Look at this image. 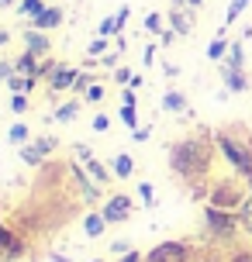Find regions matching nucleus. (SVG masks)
<instances>
[{
	"instance_id": "6ab92c4d",
	"label": "nucleus",
	"mask_w": 252,
	"mask_h": 262,
	"mask_svg": "<svg viewBox=\"0 0 252 262\" xmlns=\"http://www.w3.org/2000/svg\"><path fill=\"white\" fill-rule=\"evenodd\" d=\"M162 107L166 111H186V97L180 90H170V93H162Z\"/></svg>"
},
{
	"instance_id": "b1692460",
	"label": "nucleus",
	"mask_w": 252,
	"mask_h": 262,
	"mask_svg": "<svg viewBox=\"0 0 252 262\" xmlns=\"http://www.w3.org/2000/svg\"><path fill=\"white\" fill-rule=\"evenodd\" d=\"M21 159H25L28 166H38V162H41L45 156H41V148H38V145H21Z\"/></svg>"
},
{
	"instance_id": "aec40b11",
	"label": "nucleus",
	"mask_w": 252,
	"mask_h": 262,
	"mask_svg": "<svg viewBox=\"0 0 252 262\" xmlns=\"http://www.w3.org/2000/svg\"><path fill=\"white\" fill-rule=\"evenodd\" d=\"M107 49H111V41H107L104 35H97V38L90 41V49H87V62H93V59H100V55H107Z\"/></svg>"
},
{
	"instance_id": "a211bd4d",
	"label": "nucleus",
	"mask_w": 252,
	"mask_h": 262,
	"mask_svg": "<svg viewBox=\"0 0 252 262\" xmlns=\"http://www.w3.org/2000/svg\"><path fill=\"white\" fill-rule=\"evenodd\" d=\"M83 166H87V172H90V176H93V180H97L100 186H104V183H111V172L104 169V162H97V159H87Z\"/></svg>"
},
{
	"instance_id": "c9c22d12",
	"label": "nucleus",
	"mask_w": 252,
	"mask_h": 262,
	"mask_svg": "<svg viewBox=\"0 0 252 262\" xmlns=\"http://www.w3.org/2000/svg\"><path fill=\"white\" fill-rule=\"evenodd\" d=\"M121 104H124V107H138V97H135L132 86H128V90H121Z\"/></svg>"
},
{
	"instance_id": "1a4fd4ad",
	"label": "nucleus",
	"mask_w": 252,
	"mask_h": 262,
	"mask_svg": "<svg viewBox=\"0 0 252 262\" xmlns=\"http://www.w3.org/2000/svg\"><path fill=\"white\" fill-rule=\"evenodd\" d=\"M73 183L80 186V193H83V200H87V204H97V196H100V190H97V186H100V183H97V180H90L80 166H73Z\"/></svg>"
},
{
	"instance_id": "4c0bfd02",
	"label": "nucleus",
	"mask_w": 252,
	"mask_h": 262,
	"mask_svg": "<svg viewBox=\"0 0 252 262\" xmlns=\"http://www.w3.org/2000/svg\"><path fill=\"white\" fill-rule=\"evenodd\" d=\"M228 262H252V249H239V252H232V259Z\"/></svg>"
},
{
	"instance_id": "473e14b6",
	"label": "nucleus",
	"mask_w": 252,
	"mask_h": 262,
	"mask_svg": "<svg viewBox=\"0 0 252 262\" xmlns=\"http://www.w3.org/2000/svg\"><path fill=\"white\" fill-rule=\"evenodd\" d=\"M138 196H142V200H145L149 207H152V204H156V193H152V183H138Z\"/></svg>"
},
{
	"instance_id": "2eb2a0df",
	"label": "nucleus",
	"mask_w": 252,
	"mask_h": 262,
	"mask_svg": "<svg viewBox=\"0 0 252 262\" xmlns=\"http://www.w3.org/2000/svg\"><path fill=\"white\" fill-rule=\"evenodd\" d=\"M228 49H232V41L225 38V31H218L211 38V45H207V59L211 62H221V59H228Z\"/></svg>"
},
{
	"instance_id": "79ce46f5",
	"label": "nucleus",
	"mask_w": 252,
	"mask_h": 262,
	"mask_svg": "<svg viewBox=\"0 0 252 262\" xmlns=\"http://www.w3.org/2000/svg\"><path fill=\"white\" fill-rule=\"evenodd\" d=\"M156 49H159V41H149V45H145V55H142V62H152V59H156Z\"/></svg>"
},
{
	"instance_id": "c756f323",
	"label": "nucleus",
	"mask_w": 252,
	"mask_h": 262,
	"mask_svg": "<svg viewBox=\"0 0 252 262\" xmlns=\"http://www.w3.org/2000/svg\"><path fill=\"white\" fill-rule=\"evenodd\" d=\"M11 111L14 114H25L28 111V93H14L11 97Z\"/></svg>"
},
{
	"instance_id": "a18cd8bd",
	"label": "nucleus",
	"mask_w": 252,
	"mask_h": 262,
	"mask_svg": "<svg viewBox=\"0 0 252 262\" xmlns=\"http://www.w3.org/2000/svg\"><path fill=\"white\" fill-rule=\"evenodd\" d=\"M132 135H135V142H145L149 135H152V128H135V131H132Z\"/></svg>"
},
{
	"instance_id": "bb28decb",
	"label": "nucleus",
	"mask_w": 252,
	"mask_h": 262,
	"mask_svg": "<svg viewBox=\"0 0 252 262\" xmlns=\"http://www.w3.org/2000/svg\"><path fill=\"white\" fill-rule=\"evenodd\" d=\"M145 31H152V35H162V31H166V28H162V14L159 11H152L145 17Z\"/></svg>"
},
{
	"instance_id": "cd10ccee",
	"label": "nucleus",
	"mask_w": 252,
	"mask_h": 262,
	"mask_svg": "<svg viewBox=\"0 0 252 262\" xmlns=\"http://www.w3.org/2000/svg\"><path fill=\"white\" fill-rule=\"evenodd\" d=\"M90 86H93V76H90V73H80V76H76V83H73V93H76V97H83Z\"/></svg>"
},
{
	"instance_id": "ea45409f",
	"label": "nucleus",
	"mask_w": 252,
	"mask_h": 262,
	"mask_svg": "<svg viewBox=\"0 0 252 262\" xmlns=\"http://www.w3.org/2000/svg\"><path fill=\"white\" fill-rule=\"evenodd\" d=\"M176 38H180V35H176L173 28H166V31H162V35H159V45H162V49H166V45H173V41H176Z\"/></svg>"
},
{
	"instance_id": "a19ab883",
	"label": "nucleus",
	"mask_w": 252,
	"mask_h": 262,
	"mask_svg": "<svg viewBox=\"0 0 252 262\" xmlns=\"http://www.w3.org/2000/svg\"><path fill=\"white\" fill-rule=\"evenodd\" d=\"M73 152H76V159H80V162H87V159H93V148H90V145H76Z\"/></svg>"
},
{
	"instance_id": "2f4dec72",
	"label": "nucleus",
	"mask_w": 252,
	"mask_h": 262,
	"mask_svg": "<svg viewBox=\"0 0 252 262\" xmlns=\"http://www.w3.org/2000/svg\"><path fill=\"white\" fill-rule=\"evenodd\" d=\"M93 131H100V135H104L107 128H111V114H97V118H93V124H90Z\"/></svg>"
},
{
	"instance_id": "7ed1b4c3",
	"label": "nucleus",
	"mask_w": 252,
	"mask_h": 262,
	"mask_svg": "<svg viewBox=\"0 0 252 262\" xmlns=\"http://www.w3.org/2000/svg\"><path fill=\"white\" fill-rule=\"evenodd\" d=\"M204 224H207V235L218 242H232L239 235V210H221V207H204Z\"/></svg>"
},
{
	"instance_id": "de8ad7c7",
	"label": "nucleus",
	"mask_w": 252,
	"mask_h": 262,
	"mask_svg": "<svg viewBox=\"0 0 252 262\" xmlns=\"http://www.w3.org/2000/svg\"><path fill=\"white\" fill-rule=\"evenodd\" d=\"M111 252H132V245H128V242H114V245H111Z\"/></svg>"
},
{
	"instance_id": "6e6552de",
	"label": "nucleus",
	"mask_w": 252,
	"mask_h": 262,
	"mask_svg": "<svg viewBox=\"0 0 252 262\" xmlns=\"http://www.w3.org/2000/svg\"><path fill=\"white\" fill-rule=\"evenodd\" d=\"M76 76H80V69H76V66H62V62H59V69H55L52 76H49V93H62V90H69V86L76 83Z\"/></svg>"
},
{
	"instance_id": "8fccbe9b",
	"label": "nucleus",
	"mask_w": 252,
	"mask_h": 262,
	"mask_svg": "<svg viewBox=\"0 0 252 262\" xmlns=\"http://www.w3.org/2000/svg\"><path fill=\"white\" fill-rule=\"evenodd\" d=\"M11 4H17V0H0V7H11Z\"/></svg>"
},
{
	"instance_id": "f8f14e48",
	"label": "nucleus",
	"mask_w": 252,
	"mask_h": 262,
	"mask_svg": "<svg viewBox=\"0 0 252 262\" xmlns=\"http://www.w3.org/2000/svg\"><path fill=\"white\" fill-rule=\"evenodd\" d=\"M218 69H221V79H225V90L228 93H242L245 86H249V79H245L242 69H228V66H221V62H218Z\"/></svg>"
},
{
	"instance_id": "5701e85b",
	"label": "nucleus",
	"mask_w": 252,
	"mask_h": 262,
	"mask_svg": "<svg viewBox=\"0 0 252 262\" xmlns=\"http://www.w3.org/2000/svg\"><path fill=\"white\" fill-rule=\"evenodd\" d=\"M249 4H252V0H232V4H228V14H225V28H228V25H235Z\"/></svg>"
},
{
	"instance_id": "ddd939ff",
	"label": "nucleus",
	"mask_w": 252,
	"mask_h": 262,
	"mask_svg": "<svg viewBox=\"0 0 252 262\" xmlns=\"http://www.w3.org/2000/svg\"><path fill=\"white\" fill-rule=\"evenodd\" d=\"M107 231V217L100 214V210H90L87 217H83V235L87 238H100Z\"/></svg>"
},
{
	"instance_id": "412c9836",
	"label": "nucleus",
	"mask_w": 252,
	"mask_h": 262,
	"mask_svg": "<svg viewBox=\"0 0 252 262\" xmlns=\"http://www.w3.org/2000/svg\"><path fill=\"white\" fill-rule=\"evenodd\" d=\"M7 138H11L14 145H28V138H31V131H28L25 121H17V124H11V131H7Z\"/></svg>"
},
{
	"instance_id": "49530a36",
	"label": "nucleus",
	"mask_w": 252,
	"mask_h": 262,
	"mask_svg": "<svg viewBox=\"0 0 252 262\" xmlns=\"http://www.w3.org/2000/svg\"><path fill=\"white\" fill-rule=\"evenodd\" d=\"M162 73H166V76H180V66H173V62H166V66H162Z\"/></svg>"
},
{
	"instance_id": "09e8293b",
	"label": "nucleus",
	"mask_w": 252,
	"mask_h": 262,
	"mask_svg": "<svg viewBox=\"0 0 252 262\" xmlns=\"http://www.w3.org/2000/svg\"><path fill=\"white\" fill-rule=\"evenodd\" d=\"M7 41H11V31H7V28H0V49H4Z\"/></svg>"
},
{
	"instance_id": "a878e982",
	"label": "nucleus",
	"mask_w": 252,
	"mask_h": 262,
	"mask_svg": "<svg viewBox=\"0 0 252 262\" xmlns=\"http://www.w3.org/2000/svg\"><path fill=\"white\" fill-rule=\"evenodd\" d=\"M225 66H228V69H242V41H232V49H228Z\"/></svg>"
},
{
	"instance_id": "393cba45",
	"label": "nucleus",
	"mask_w": 252,
	"mask_h": 262,
	"mask_svg": "<svg viewBox=\"0 0 252 262\" xmlns=\"http://www.w3.org/2000/svg\"><path fill=\"white\" fill-rule=\"evenodd\" d=\"M239 221H242V228H245V231L252 235V193L245 196V204L239 207Z\"/></svg>"
},
{
	"instance_id": "20e7f679",
	"label": "nucleus",
	"mask_w": 252,
	"mask_h": 262,
	"mask_svg": "<svg viewBox=\"0 0 252 262\" xmlns=\"http://www.w3.org/2000/svg\"><path fill=\"white\" fill-rule=\"evenodd\" d=\"M245 204V180L235 176V180H218L211 186V207L221 210H239Z\"/></svg>"
},
{
	"instance_id": "c85d7f7f",
	"label": "nucleus",
	"mask_w": 252,
	"mask_h": 262,
	"mask_svg": "<svg viewBox=\"0 0 252 262\" xmlns=\"http://www.w3.org/2000/svg\"><path fill=\"white\" fill-rule=\"evenodd\" d=\"M83 100H87V104H100V100H104V86H100V83H93L90 90L83 93Z\"/></svg>"
},
{
	"instance_id": "423d86ee",
	"label": "nucleus",
	"mask_w": 252,
	"mask_h": 262,
	"mask_svg": "<svg viewBox=\"0 0 252 262\" xmlns=\"http://www.w3.org/2000/svg\"><path fill=\"white\" fill-rule=\"evenodd\" d=\"M100 214L107 217V224H121V221H128V217H132V196H124V193L107 196L104 207H100Z\"/></svg>"
},
{
	"instance_id": "dca6fc26",
	"label": "nucleus",
	"mask_w": 252,
	"mask_h": 262,
	"mask_svg": "<svg viewBox=\"0 0 252 262\" xmlns=\"http://www.w3.org/2000/svg\"><path fill=\"white\" fill-rule=\"evenodd\" d=\"M132 172H135V159L128 156V152H121V156L114 159V176H118V180H128Z\"/></svg>"
},
{
	"instance_id": "0eeeda50",
	"label": "nucleus",
	"mask_w": 252,
	"mask_h": 262,
	"mask_svg": "<svg viewBox=\"0 0 252 262\" xmlns=\"http://www.w3.org/2000/svg\"><path fill=\"white\" fill-rule=\"evenodd\" d=\"M145 262H190V252L183 242H162L145 255Z\"/></svg>"
},
{
	"instance_id": "9b49d317",
	"label": "nucleus",
	"mask_w": 252,
	"mask_h": 262,
	"mask_svg": "<svg viewBox=\"0 0 252 262\" xmlns=\"http://www.w3.org/2000/svg\"><path fill=\"white\" fill-rule=\"evenodd\" d=\"M62 17H66V14H62V7H45V11L31 21V28H38V31H52V28L62 25Z\"/></svg>"
},
{
	"instance_id": "e433bc0d",
	"label": "nucleus",
	"mask_w": 252,
	"mask_h": 262,
	"mask_svg": "<svg viewBox=\"0 0 252 262\" xmlns=\"http://www.w3.org/2000/svg\"><path fill=\"white\" fill-rule=\"evenodd\" d=\"M114 79H118V83H132V69H128V66H118V69H114Z\"/></svg>"
},
{
	"instance_id": "72a5a7b5",
	"label": "nucleus",
	"mask_w": 252,
	"mask_h": 262,
	"mask_svg": "<svg viewBox=\"0 0 252 262\" xmlns=\"http://www.w3.org/2000/svg\"><path fill=\"white\" fill-rule=\"evenodd\" d=\"M14 242H17V235H14V231H7V228L0 224V249H11Z\"/></svg>"
},
{
	"instance_id": "f03ea898",
	"label": "nucleus",
	"mask_w": 252,
	"mask_h": 262,
	"mask_svg": "<svg viewBox=\"0 0 252 262\" xmlns=\"http://www.w3.org/2000/svg\"><path fill=\"white\" fill-rule=\"evenodd\" d=\"M214 145L221 148V156H225L228 166L252 186V142H249V135H239V131H218V135H214Z\"/></svg>"
},
{
	"instance_id": "4468645a",
	"label": "nucleus",
	"mask_w": 252,
	"mask_h": 262,
	"mask_svg": "<svg viewBox=\"0 0 252 262\" xmlns=\"http://www.w3.org/2000/svg\"><path fill=\"white\" fill-rule=\"evenodd\" d=\"M14 66H17V73H21V76H38V69H41V62H38V55L35 52H21L17 55V59H14Z\"/></svg>"
},
{
	"instance_id": "f704fd0d",
	"label": "nucleus",
	"mask_w": 252,
	"mask_h": 262,
	"mask_svg": "<svg viewBox=\"0 0 252 262\" xmlns=\"http://www.w3.org/2000/svg\"><path fill=\"white\" fill-rule=\"evenodd\" d=\"M14 73H17V66H14V62H7V59H4V62H0V83H7V79H11Z\"/></svg>"
},
{
	"instance_id": "f257e3e1",
	"label": "nucleus",
	"mask_w": 252,
	"mask_h": 262,
	"mask_svg": "<svg viewBox=\"0 0 252 262\" xmlns=\"http://www.w3.org/2000/svg\"><path fill=\"white\" fill-rule=\"evenodd\" d=\"M207 162H211V148L200 138H183L170 148V166L183 180H204L207 176Z\"/></svg>"
},
{
	"instance_id": "4be33fe9",
	"label": "nucleus",
	"mask_w": 252,
	"mask_h": 262,
	"mask_svg": "<svg viewBox=\"0 0 252 262\" xmlns=\"http://www.w3.org/2000/svg\"><path fill=\"white\" fill-rule=\"evenodd\" d=\"M76 114H80V97H76V100H69V104H62V107H59V111H55V121H62V124H66V121H73Z\"/></svg>"
},
{
	"instance_id": "39448f33",
	"label": "nucleus",
	"mask_w": 252,
	"mask_h": 262,
	"mask_svg": "<svg viewBox=\"0 0 252 262\" xmlns=\"http://www.w3.org/2000/svg\"><path fill=\"white\" fill-rule=\"evenodd\" d=\"M166 17H170V28L180 38L194 35V14H190V4H186V0H173V7H170Z\"/></svg>"
},
{
	"instance_id": "58836bf2",
	"label": "nucleus",
	"mask_w": 252,
	"mask_h": 262,
	"mask_svg": "<svg viewBox=\"0 0 252 262\" xmlns=\"http://www.w3.org/2000/svg\"><path fill=\"white\" fill-rule=\"evenodd\" d=\"M128 14H132V7H128V4H124V7H118V14H114L118 28H124V25H128Z\"/></svg>"
},
{
	"instance_id": "f3484780",
	"label": "nucleus",
	"mask_w": 252,
	"mask_h": 262,
	"mask_svg": "<svg viewBox=\"0 0 252 262\" xmlns=\"http://www.w3.org/2000/svg\"><path fill=\"white\" fill-rule=\"evenodd\" d=\"M41 11H45V4H41V0H17V14L28 17V21H35Z\"/></svg>"
},
{
	"instance_id": "7c9ffc66",
	"label": "nucleus",
	"mask_w": 252,
	"mask_h": 262,
	"mask_svg": "<svg viewBox=\"0 0 252 262\" xmlns=\"http://www.w3.org/2000/svg\"><path fill=\"white\" fill-rule=\"evenodd\" d=\"M121 121H124V124L135 131V124H138V111H135V107H124V104H121Z\"/></svg>"
},
{
	"instance_id": "603ef678",
	"label": "nucleus",
	"mask_w": 252,
	"mask_h": 262,
	"mask_svg": "<svg viewBox=\"0 0 252 262\" xmlns=\"http://www.w3.org/2000/svg\"><path fill=\"white\" fill-rule=\"evenodd\" d=\"M90 262H104V259H90Z\"/></svg>"
},
{
	"instance_id": "9d476101",
	"label": "nucleus",
	"mask_w": 252,
	"mask_h": 262,
	"mask_svg": "<svg viewBox=\"0 0 252 262\" xmlns=\"http://www.w3.org/2000/svg\"><path fill=\"white\" fill-rule=\"evenodd\" d=\"M25 49H28V52H35V55H49V52H52V41H49L45 31L28 28V31H25Z\"/></svg>"
},
{
	"instance_id": "3c124183",
	"label": "nucleus",
	"mask_w": 252,
	"mask_h": 262,
	"mask_svg": "<svg viewBox=\"0 0 252 262\" xmlns=\"http://www.w3.org/2000/svg\"><path fill=\"white\" fill-rule=\"evenodd\" d=\"M186 4H190V7H200V4H204V0H186Z\"/></svg>"
},
{
	"instance_id": "c03bdc74",
	"label": "nucleus",
	"mask_w": 252,
	"mask_h": 262,
	"mask_svg": "<svg viewBox=\"0 0 252 262\" xmlns=\"http://www.w3.org/2000/svg\"><path fill=\"white\" fill-rule=\"evenodd\" d=\"M118 262H145V255L142 252H124V259H118Z\"/></svg>"
},
{
	"instance_id": "37998d69",
	"label": "nucleus",
	"mask_w": 252,
	"mask_h": 262,
	"mask_svg": "<svg viewBox=\"0 0 252 262\" xmlns=\"http://www.w3.org/2000/svg\"><path fill=\"white\" fill-rule=\"evenodd\" d=\"M35 145H38V148H41V156H49V152H52V148H55V138H38V142H35Z\"/></svg>"
}]
</instances>
